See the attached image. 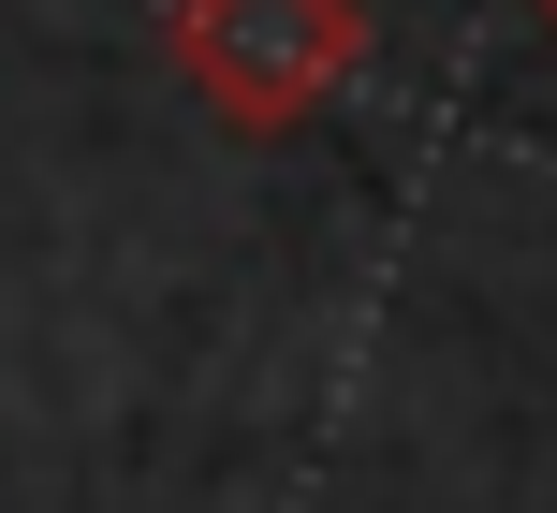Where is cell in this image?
Masks as SVG:
<instances>
[{
	"instance_id": "cell-1",
	"label": "cell",
	"mask_w": 557,
	"mask_h": 513,
	"mask_svg": "<svg viewBox=\"0 0 557 513\" xmlns=\"http://www.w3.org/2000/svg\"><path fill=\"white\" fill-rule=\"evenodd\" d=\"M176 45H191V74L221 88L250 133H278V117L352 59V0H191Z\"/></svg>"
},
{
	"instance_id": "cell-2",
	"label": "cell",
	"mask_w": 557,
	"mask_h": 513,
	"mask_svg": "<svg viewBox=\"0 0 557 513\" xmlns=\"http://www.w3.org/2000/svg\"><path fill=\"white\" fill-rule=\"evenodd\" d=\"M543 15H557V0H543Z\"/></svg>"
}]
</instances>
